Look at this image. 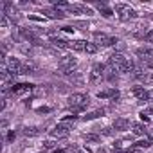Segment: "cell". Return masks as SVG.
I'll list each match as a JSON object with an SVG mask.
<instances>
[{"mask_svg":"<svg viewBox=\"0 0 153 153\" xmlns=\"http://www.w3.org/2000/svg\"><path fill=\"white\" fill-rule=\"evenodd\" d=\"M148 96H149V99H153V90H148Z\"/></svg>","mask_w":153,"mask_h":153,"instance_id":"cell-38","label":"cell"},{"mask_svg":"<svg viewBox=\"0 0 153 153\" xmlns=\"http://www.w3.org/2000/svg\"><path fill=\"white\" fill-rule=\"evenodd\" d=\"M74 121H78V117H76V115H67V117H63V119H61V123H68V124H70V123H74Z\"/></svg>","mask_w":153,"mask_h":153,"instance_id":"cell-27","label":"cell"},{"mask_svg":"<svg viewBox=\"0 0 153 153\" xmlns=\"http://www.w3.org/2000/svg\"><path fill=\"white\" fill-rule=\"evenodd\" d=\"M22 133L25 137H36V135H40V128L38 126H25Z\"/></svg>","mask_w":153,"mask_h":153,"instance_id":"cell-19","label":"cell"},{"mask_svg":"<svg viewBox=\"0 0 153 153\" xmlns=\"http://www.w3.org/2000/svg\"><path fill=\"white\" fill-rule=\"evenodd\" d=\"M51 43H52L56 49H70V42H67V40H63V38L52 36V38H51Z\"/></svg>","mask_w":153,"mask_h":153,"instance_id":"cell-14","label":"cell"},{"mask_svg":"<svg viewBox=\"0 0 153 153\" xmlns=\"http://www.w3.org/2000/svg\"><path fill=\"white\" fill-rule=\"evenodd\" d=\"M18 74H25V76H29V74H34V65H31V63H24Z\"/></svg>","mask_w":153,"mask_h":153,"instance_id":"cell-22","label":"cell"},{"mask_svg":"<svg viewBox=\"0 0 153 153\" xmlns=\"http://www.w3.org/2000/svg\"><path fill=\"white\" fill-rule=\"evenodd\" d=\"M144 40H146V42H151V43H153V29H151L149 33H146V36H144Z\"/></svg>","mask_w":153,"mask_h":153,"instance_id":"cell-31","label":"cell"},{"mask_svg":"<svg viewBox=\"0 0 153 153\" xmlns=\"http://www.w3.org/2000/svg\"><path fill=\"white\" fill-rule=\"evenodd\" d=\"M131 94L140 101V103H146V101H149V96H148V90H144L142 87H133L131 88Z\"/></svg>","mask_w":153,"mask_h":153,"instance_id":"cell-11","label":"cell"},{"mask_svg":"<svg viewBox=\"0 0 153 153\" xmlns=\"http://www.w3.org/2000/svg\"><path fill=\"white\" fill-rule=\"evenodd\" d=\"M61 31H63V33H74V27H72V25H63Z\"/></svg>","mask_w":153,"mask_h":153,"instance_id":"cell-32","label":"cell"},{"mask_svg":"<svg viewBox=\"0 0 153 153\" xmlns=\"http://www.w3.org/2000/svg\"><path fill=\"white\" fill-rule=\"evenodd\" d=\"M148 67H149V68H151V70H153V59H151V61H149V63H148Z\"/></svg>","mask_w":153,"mask_h":153,"instance_id":"cell-39","label":"cell"},{"mask_svg":"<svg viewBox=\"0 0 153 153\" xmlns=\"http://www.w3.org/2000/svg\"><path fill=\"white\" fill-rule=\"evenodd\" d=\"M54 146H56L54 140H45V142H43V149H52Z\"/></svg>","mask_w":153,"mask_h":153,"instance_id":"cell-28","label":"cell"},{"mask_svg":"<svg viewBox=\"0 0 153 153\" xmlns=\"http://www.w3.org/2000/svg\"><path fill=\"white\" fill-rule=\"evenodd\" d=\"M128 128H130V121H128V119L117 117V119L114 121V130H115V131H126Z\"/></svg>","mask_w":153,"mask_h":153,"instance_id":"cell-12","label":"cell"},{"mask_svg":"<svg viewBox=\"0 0 153 153\" xmlns=\"http://www.w3.org/2000/svg\"><path fill=\"white\" fill-rule=\"evenodd\" d=\"M103 76H105V65H101V63H94V67H92V76H90V79H92V81H96V79L103 78Z\"/></svg>","mask_w":153,"mask_h":153,"instance_id":"cell-13","label":"cell"},{"mask_svg":"<svg viewBox=\"0 0 153 153\" xmlns=\"http://www.w3.org/2000/svg\"><path fill=\"white\" fill-rule=\"evenodd\" d=\"M139 79H140L144 85H153V74H149V72H144L142 76H139Z\"/></svg>","mask_w":153,"mask_h":153,"instance_id":"cell-23","label":"cell"},{"mask_svg":"<svg viewBox=\"0 0 153 153\" xmlns=\"http://www.w3.org/2000/svg\"><path fill=\"white\" fill-rule=\"evenodd\" d=\"M72 126L68 124V123H59L54 130H51V137H56V139H65L67 135H68V130H70Z\"/></svg>","mask_w":153,"mask_h":153,"instance_id":"cell-5","label":"cell"},{"mask_svg":"<svg viewBox=\"0 0 153 153\" xmlns=\"http://www.w3.org/2000/svg\"><path fill=\"white\" fill-rule=\"evenodd\" d=\"M103 135H106V137H110V135H114V130L112 128H103V131H101Z\"/></svg>","mask_w":153,"mask_h":153,"instance_id":"cell-29","label":"cell"},{"mask_svg":"<svg viewBox=\"0 0 153 153\" xmlns=\"http://www.w3.org/2000/svg\"><path fill=\"white\" fill-rule=\"evenodd\" d=\"M76 76H70V81H74V83H78V85H81L83 83V76L79 74V72H74Z\"/></svg>","mask_w":153,"mask_h":153,"instance_id":"cell-26","label":"cell"},{"mask_svg":"<svg viewBox=\"0 0 153 153\" xmlns=\"http://www.w3.org/2000/svg\"><path fill=\"white\" fill-rule=\"evenodd\" d=\"M148 139H151V140H153V128H151V130H148Z\"/></svg>","mask_w":153,"mask_h":153,"instance_id":"cell-37","label":"cell"},{"mask_svg":"<svg viewBox=\"0 0 153 153\" xmlns=\"http://www.w3.org/2000/svg\"><path fill=\"white\" fill-rule=\"evenodd\" d=\"M119 90H115V88H108V90H103V92H97V97L99 99H112V101H115V99H119Z\"/></svg>","mask_w":153,"mask_h":153,"instance_id":"cell-10","label":"cell"},{"mask_svg":"<svg viewBox=\"0 0 153 153\" xmlns=\"http://www.w3.org/2000/svg\"><path fill=\"white\" fill-rule=\"evenodd\" d=\"M34 88V85H31V83H15L13 87H11V92L15 94V96H22V94H25V92H31Z\"/></svg>","mask_w":153,"mask_h":153,"instance_id":"cell-6","label":"cell"},{"mask_svg":"<svg viewBox=\"0 0 153 153\" xmlns=\"http://www.w3.org/2000/svg\"><path fill=\"white\" fill-rule=\"evenodd\" d=\"M115 11H117V15H119V20H123V22H128V20H131V18L137 16L135 9H131V7L126 6V4H117V6H115Z\"/></svg>","mask_w":153,"mask_h":153,"instance_id":"cell-1","label":"cell"},{"mask_svg":"<svg viewBox=\"0 0 153 153\" xmlns=\"http://www.w3.org/2000/svg\"><path fill=\"white\" fill-rule=\"evenodd\" d=\"M83 105H88V97L81 92L78 94H70L68 96V108H74V106H83Z\"/></svg>","mask_w":153,"mask_h":153,"instance_id":"cell-4","label":"cell"},{"mask_svg":"<svg viewBox=\"0 0 153 153\" xmlns=\"http://www.w3.org/2000/svg\"><path fill=\"white\" fill-rule=\"evenodd\" d=\"M29 18L34 20V22H43V18H40V16H33V15H29Z\"/></svg>","mask_w":153,"mask_h":153,"instance_id":"cell-35","label":"cell"},{"mask_svg":"<svg viewBox=\"0 0 153 153\" xmlns=\"http://www.w3.org/2000/svg\"><path fill=\"white\" fill-rule=\"evenodd\" d=\"M36 112H38V114H49V112H51V108H49V106H43V108H38Z\"/></svg>","mask_w":153,"mask_h":153,"instance_id":"cell-33","label":"cell"},{"mask_svg":"<svg viewBox=\"0 0 153 153\" xmlns=\"http://www.w3.org/2000/svg\"><path fill=\"white\" fill-rule=\"evenodd\" d=\"M105 112H106L105 108H99V110H94V112H90V114H87V115H85L83 119H85V121H92V119H97V117H103V115H105Z\"/></svg>","mask_w":153,"mask_h":153,"instance_id":"cell-18","label":"cell"},{"mask_svg":"<svg viewBox=\"0 0 153 153\" xmlns=\"http://www.w3.org/2000/svg\"><path fill=\"white\" fill-rule=\"evenodd\" d=\"M135 54H137L142 61H148V63L153 59V51H151V49H148V47H140V49H137V51H135Z\"/></svg>","mask_w":153,"mask_h":153,"instance_id":"cell-8","label":"cell"},{"mask_svg":"<svg viewBox=\"0 0 153 153\" xmlns=\"http://www.w3.org/2000/svg\"><path fill=\"white\" fill-rule=\"evenodd\" d=\"M78 65V59L76 58H72V56H63L61 59H59V63H58V67H59V70L63 72V74H72V68Z\"/></svg>","mask_w":153,"mask_h":153,"instance_id":"cell-2","label":"cell"},{"mask_svg":"<svg viewBox=\"0 0 153 153\" xmlns=\"http://www.w3.org/2000/svg\"><path fill=\"white\" fill-rule=\"evenodd\" d=\"M151 144H153V140H151V139H142V140L135 142L133 149H135V151H139V149H148V148H149Z\"/></svg>","mask_w":153,"mask_h":153,"instance_id":"cell-17","label":"cell"},{"mask_svg":"<svg viewBox=\"0 0 153 153\" xmlns=\"http://www.w3.org/2000/svg\"><path fill=\"white\" fill-rule=\"evenodd\" d=\"M85 52H88V54H96V52H97V45H96V43H88V42H87Z\"/></svg>","mask_w":153,"mask_h":153,"instance_id":"cell-25","label":"cell"},{"mask_svg":"<svg viewBox=\"0 0 153 153\" xmlns=\"http://www.w3.org/2000/svg\"><path fill=\"white\" fill-rule=\"evenodd\" d=\"M140 114H142V115H151V114H153V106H148L146 110H140Z\"/></svg>","mask_w":153,"mask_h":153,"instance_id":"cell-30","label":"cell"},{"mask_svg":"<svg viewBox=\"0 0 153 153\" xmlns=\"http://www.w3.org/2000/svg\"><path fill=\"white\" fill-rule=\"evenodd\" d=\"M85 47H87V42H83V40L70 42V49H72V51H76V52H83V51H85Z\"/></svg>","mask_w":153,"mask_h":153,"instance_id":"cell-16","label":"cell"},{"mask_svg":"<svg viewBox=\"0 0 153 153\" xmlns=\"http://www.w3.org/2000/svg\"><path fill=\"white\" fill-rule=\"evenodd\" d=\"M94 40H96V45L99 47H112V45H115L119 40L117 38H112V36H106V34H103V33H96L94 34Z\"/></svg>","mask_w":153,"mask_h":153,"instance_id":"cell-3","label":"cell"},{"mask_svg":"<svg viewBox=\"0 0 153 153\" xmlns=\"http://www.w3.org/2000/svg\"><path fill=\"white\" fill-rule=\"evenodd\" d=\"M94 6H96V7L99 9V13H101V15H103L105 18H110V16L114 15V11H112L110 7H106V4H105V2H96Z\"/></svg>","mask_w":153,"mask_h":153,"instance_id":"cell-15","label":"cell"},{"mask_svg":"<svg viewBox=\"0 0 153 153\" xmlns=\"http://www.w3.org/2000/svg\"><path fill=\"white\" fill-rule=\"evenodd\" d=\"M15 135H16L15 131H9V133H7V142H13V140H15Z\"/></svg>","mask_w":153,"mask_h":153,"instance_id":"cell-34","label":"cell"},{"mask_svg":"<svg viewBox=\"0 0 153 153\" xmlns=\"http://www.w3.org/2000/svg\"><path fill=\"white\" fill-rule=\"evenodd\" d=\"M43 15H47V18L51 20H63L65 18V13L56 9V7H51V9H43Z\"/></svg>","mask_w":153,"mask_h":153,"instance_id":"cell-7","label":"cell"},{"mask_svg":"<svg viewBox=\"0 0 153 153\" xmlns=\"http://www.w3.org/2000/svg\"><path fill=\"white\" fill-rule=\"evenodd\" d=\"M140 115V119H142V123H149V117L148 115H142V114H139Z\"/></svg>","mask_w":153,"mask_h":153,"instance_id":"cell-36","label":"cell"},{"mask_svg":"<svg viewBox=\"0 0 153 153\" xmlns=\"http://www.w3.org/2000/svg\"><path fill=\"white\" fill-rule=\"evenodd\" d=\"M22 61L18 59V58H15V56H11L9 59H7V68H9V72H13V74H18L20 72V68H22Z\"/></svg>","mask_w":153,"mask_h":153,"instance_id":"cell-9","label":"cell"},{"mask_svg":"<svg viewBox=\"0 0 153 153\" xmlns=\"http://www.w3.org/2000/svg\"><path fill=\"white\" fill-rule=\"evenodd\" d=\"M83 137H85V140H87V142H96V144H97V142L101 140V137H99V135H96V133H85Z\"/></svg>","mask_w":153,"mask_h":153,"instance_id":"cell-24","label":"cell"},{"mask_svg":"<svg viewBox=\"0 0 153 153\" xmlns=\"http://www.w3.org/2000/svg\"><path fill=\"white\" fill-rule=\"evenodd\" d=\"M68 13H74V15H85V6L81 4H74L68 7Z\"/></svg>","mask_w":153,"mask_h":153,"instance_id":"cell-21","label":"cell"},{"mask_svg":"<svg viewBox=\"0 0 153 153\" xmlns=\"http://www.w3.org/2000/svg\"><path fill=\"white\" fill-rule=\"evenodd\" d=\"M131 131H133L135 135H139V137H142V135H144V133H146L148 130H146V128H144V126H142L140 123H133V124H131Z\"/></svg>","mask_w":153,"mask_h":153,"instance_id":"cell-20","label":"cell"}]
</instances>
